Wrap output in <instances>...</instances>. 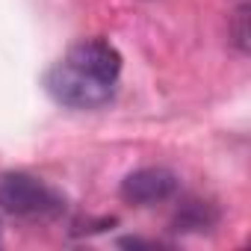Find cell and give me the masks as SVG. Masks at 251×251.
<instances>
[{
	"mask_svg": "<svg viewBox=\"0 0 251 251\" xmlns=\"http://www.w3.org/2000/svg\"><path fill=\"white\" fill-rule=\"evenodd\" d=\"M45 86H48V92H50V98L56 103L71 106V109H95V106H103L112 98V92H115V83H106V80L83 71L68 56L59 59L48 71Z\"/></svg>",
	"mask_w": 251,
	"mask_h": 251,
	"instance_id": "1",
	"label": "cell"
},
{
	"mask_svg": "<svg viewBox=\"0 0 251 251\" xmlns=\"http://www.w3.org/2000/svg\"><path fill=\"white\" fill-rule=\"evenodd\" d=\"M0 210L12 216H48L59 210V198L42 180L18 172L0 177Z\"/></svg>",
	"mask_w": 251,
	"mask_h": 251,
	"instance_id": "2",
	"label": "cell"
},
{
	"mask_svg": "<svg viewBox=\"0 0 251 251\" xmlns=\"http://www.w3.org/2000/svg\"><path fill=\"white\" fill-rule=\"evenodd\" d=\"M177 192V177L169 169H139L133 175L124 177L121 183V198L136 207H151V204H163Z\"/></svg>",
	"mask_w": 251,
	"mask_h": 251,
	"instance_id": "3",
	"label": "cell"
},
{
	"mask_svg": "<svg viewBox=\"0 0 251 251\" xmlns=\"http://www.w3.org/2000/svg\"><path fill=\"white\" fill-rule=\"evenodd\" d=\"M65 56L74 65H80L83 71H89V74H95L106 83H115L118 74H121V53L106 39H83Z\"/></svg>",
	"mask_w": 251,
	"mask_h": 251,
	"instance_id": "4",
	"label": "cell"
},
{
	"mask_svg": "<svg viewBox=\"0 0 251 251\" xmlns=\"http://www.w3.org/2000/svg\"><path fill=\"white\" fill-rule=\"evenodd\" d=\"M216 222H219V213H216L213 204H207V201H186V204H180V210H177L172 227H175V230L201 233V230H210Z\"/></svg>",
	"mask_w": 251,
	"mask_h": 251,
	"instance_id": "5",
	"label": "cell"
},
{
	"mask_svg": "<svg viewBox=\"0 0 251 251\" xmlns=\"http://www.w3.org/2000/svg\"><path fill=\"white\" fill-rule=\"evenodd\" d=\"M233 42L242 53L248 50V6L245 3L233 12Z\"/></svg>",
	"mask_w": 251,
	"mask_h": 251,
	"instance_id": "6",
	"label": "cell"
},
{
	"mask_svg": "<svg viewBox=\"0 0 251 251\" xmlns=\"http://www.w3.org/2000/svg\"><path fill=\"white\" fill-rule=\"evenodd\" d=\"M0 233H3V225H0Z\"/></svg>",
	"mask_w": 251,
	"mask_h": 251,
	"instance_id": "7",
	"label": "cell"
}]
</instances>
